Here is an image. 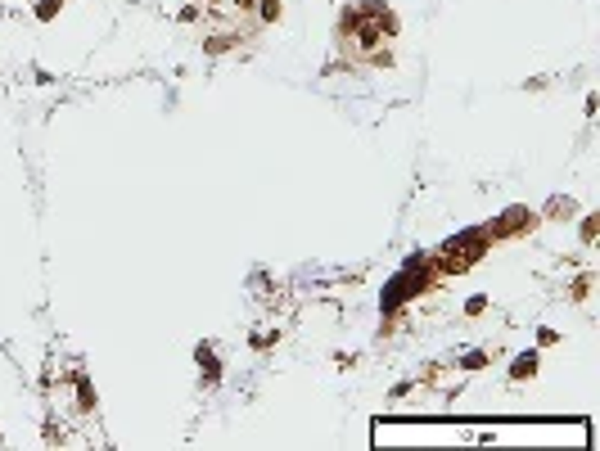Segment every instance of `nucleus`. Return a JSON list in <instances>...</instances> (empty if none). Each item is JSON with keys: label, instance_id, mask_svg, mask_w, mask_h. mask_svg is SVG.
I'll return each instance as SVG.
<instances>
[{"label": "nucleus", "instance_id": "obj_1", "mask_svg": "<svg viewBox=\"0 0 600 451\" xmlns=\"http://www.w3.org/2000/svg\"><path fill=\"white\" fill-rule=\"evenodd\" d=\"M280 19V0H262V23H275Z\"/></svg>", "mask_w": 600, "mask_h": 451}]
</instances>
